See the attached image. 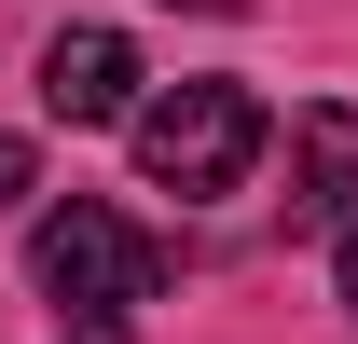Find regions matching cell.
Segmentation results:
<instances>
[{
	"label": "cell",
	"instance_id": "cell-1",
	"mask_svg": "<svg viewBox=\"0 0 358 344\" xmlns=\"http://www.w3.org/2000/svg\"><path fill=\"white\" fill-rule=\"evenodd\" d=\"M28 275L55 289V317H69V344H124V303L166 289V248L138 234L124 207H96V193H69V207L28 234Z\"/></svg>",
	"mask_w": 358,
	"mask_h": 344
},
{
	"label": "cell",
	"instance_id": "cell-3",
	"mask_svg": "<svg viewBox=\"0 0 358 344\" xmlns=\"http://www.w3.org/2000/svg\"><path fill=\"white\" fill-rule=\"evenodd\" d=\"M138 83H152V69H138L124 28H55V42H42V110H55V124H124Z\"/></svg>",
	"mask_w": 358,
	"mask_h": 344
},
{
	"label": "cell",
	"instance_id": "cell-2",
	"mask_svg": "<svg viewBox=\"0 0 358 344\" xmlns=\"http://www.w3.org/2000/svg\"><path fill=\"white\" fill-rule=\"evenodd\" d=\"M124 138H138V179L152 193H179V207H207V193H234V179L262 166V96L248 83H152L124 110Z\"/></svg>",
	"mask_w": 358,
	"mask_h": 344
},
{
	"label": "cell",
	"instance_id": "cell-7",
	"mask_svg": "<svg viewBox=\"0 0 358 344\" xmlns=\"http://www.w3.org/2000/svg\"><path fill=\"white\" fill-rule=\"evenodd\" d=\"M179 14H234V0H179Z\"/></svg>",
	"mask_w": 358,
	"mask_h": 344
},
{
	"label": "cell",
	"instance_id": "cell-4",
	"mask_svg": "<svg viewBox=\"0 0 358 344\" xmlns=\"http://www.w3.org/2000/svg\"><path fill=\"white\" fill-rule=\"evenodd\" d=\"M345 193H358V110L317 96L303 110V166H289V234H345Z\"/></svg>",
	"mask_w": 358,
	"mask_h": 344
},
{
	"label": "cell",
	"instance_id": "cell-6",
	"mask_svg": "<svg viewBox=\"0 0 358 344\" xmlns=\"http://www.w3.org/2000/svg\"><path fill=\"white\" fill-rule=\"evenodd\" d=\"M331 275H345V303H358V220H345V234H331Z\"/></svg>",
	"mask_w": 358,
	"mask_h": 344
},
{
	"label": "cell",
	"instance_id": "cell-5",
	"mask_svg": "<svg viewBox=\"0 0 358 344\" xmlns=\"http://www.w3.org/2000/svg\"><path fill=\"white\" fill-rule=\"evenodd\" d=\"M42 193V166H28V138H0V207H28Z\"/></svg>",
	"mask_w": 358,
	"mask_h": 344
}]
</instances>
